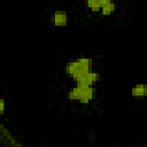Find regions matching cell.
Listing matches in <instances>:
<instances>
[{
  "instance_id": "obj_1",
  "label": "cell",
  "mask_w": 147,
  "mask_h": 147,
  "mask_svg": "<svg viewBox=\"0 0 147 147\" xmlns=\"http://www.w3.org/2000/svg\"><path fill=\"white\" fill-rule=\"evenodd\" d=\"M90 65H91L90 59H78L67 64V72L70 77L76 79L79 76L84 75L85 72L90 71Z\"/></svg>"
},
{
  "instance_id": "obj_2",
  "label": "cell",
  "mask_w": 147,
  "mask_h": 147,
  "mask_svg": "<svg viewBox=\"0 0 147 147\" xmlns=\"http://www.w3.org/2000/svg\"><path fill=\"white\" fill-rule=\"evenodd\" d=\"M99 79L98 74L92 72L91 70L85 72L84 75L79 76L78 78H76L77 80V86H91L93 83H95Z\"/></svg>"
},
{
  "instance_id": "obj_3",
  "label": "cell",
  "mask_w": 147,
  "mask_h": 147,
  "mask_svg": "<svg viewBox=\"0 0 147 147\" xmlns=\"http://www.w3.org/2000/svg\"><path fill=\"white\" fill-rule=\"evenodd\" d=\"M51 20L54 25H65L68 22V15L64 11H55Z\"/></svg>"
},
{
  "instance_id": "obj_4",
  "label": "cell",
  "mask_w": 147,
  "mask_h": 147,
  "mask_svg": "<svg viewBox=\"0 0 147 147\" xmlns=\"http://www.w3.org/2000/svg\"><path fill=\"white\" fill-rule=\"evenodd\" d=\"M80 87H82V95L79 101L82 103H87L94 96V88H92L91 86H80Z\"/></svg>"
},
{
  "instance_id": "obj_5",
  "label": "cell",
  "mask_w": 147,
  "mask_h": 147,
  "mask_svg": "<svg viewBox=\"0 0 147 147\" xmlns=\"http://www.w3.org/2000/svg\"><path fill=\"white\" fill-rule=\"evenodd\" d=\"M115 3L110 0H101V7L100 9L102 10V14L103 15H109V14H113L115 11Z\"/></svg>"
},
{
  "instance_id": "obj_6",
  "label": "cell",
  "mask_w": 147,
  "mask_h": 147,
  "mask_svg": "<svg viewBox=\"0 0 147 147\" xmlns=\"http://www.w3.org/2000/svg\"><path fill=\"white\" fill-rule=\"evenodd\" d=\"M131 94H132L133 96H144V95H146V94H147V87H146V85H144V84L136 85V86L132 88Z\"/></svg>"
},
{
  "instance_id": "obj_7",
  "label": "cell",
  "mask_w": 147,
  "mask_h": 147,
  "mask_svg": "<svg viewBox=\"0 0 147 147\" xmlns=\"http://www.w3.org/2000/svg\"><path fill=\"white\" fill-rule=\"evenodd\" d=\"M80 95H82V87L80 86H76L69 91V99H71V100H78L79 101Z\"/></svg>"
},
{
  "instance_id": "obj_8",
  "label": "cell",
  "mask_w": 147,
  "mask_h": 147,
  "mask_svg": "<svg viewBox=\"0 0 147 147\" xmlns=\"http://www.w3.org/2000/svg\"><path fill=\"white\" fill-rule=\"evenodd\" d=\"M86 6H87L90 9L96 11V10H99L100 7H101V0H86Z\"/></svg>"
},
{
  "instance_id": "obj_9",
  "label": "cell",
  "mask_w": 147,
  "mask_h": 147,
  "mask_svg": "<svg viewBox=\"0 0 147 147\" xmlns=\"http://www.w3.org/2000/svg\"><path fill=\"white\" fill-rule=\"evenodd\" d=\"M5 111V101L3 99H0V114H3Z\"/></svg>"
}]
</instances>
